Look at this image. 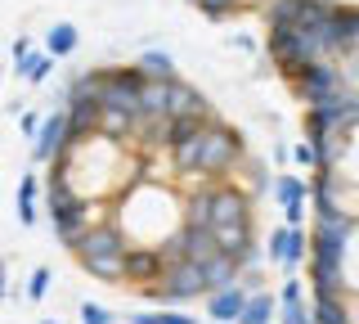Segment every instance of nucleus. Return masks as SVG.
Masks as SVG:
<instances>
[{"instance_id":"obj_1","label":"nucleus","mask_w":359,"mask_h":324,"mask_svg":"<svg viewBox=\"0 0 359 324\" xmlns=\"http://www.w3.org/2000/svg\"><path fill=\"white\" fill-rule=\"evenodd\" d=\"M247 162V144L233 127L224 122H207L198 136V176H224Z\"/></svg>"},{"instance_id":"obj_2","label":"nucleus","mask_w":359,"mask_h":324,"mask_svg":"<svg viewBox=\"0 0 359 324\" xmlns=\"http://www.w3.org/2000/svg\"><path fill=\"white\" fill-rule=\"evenodd\" d=\"M269 59H274L287 77H297L306 63L323 59V54H319V46H314L306 32H297V27H269Z\"/></svg>"},{"instance_id":"obj_3","label":"nucleus","mask_w":359,"mask_h":324,"mask_svg":"<svg viewBox=\"0 0 359 324\" xmlns=\"http://www.w3.org/2000/svg\"><path fill=\"white\" fill-rule=\"evenodd\" d=\"M346 86V77H341V68H337L332 59H314V63H306L297 77H292V91H297V99L301 104H323V99H332L337 91Z\"/></svg>"},{"instance_id":"obj_4","label":"nucleus","mask_w":359,"mask_h":324,"mask_svg":"<svg viewBox=\"0 0 359 324\" xmlns=\"http://www.w3.org/2000/svg\"><path fill=\"white\" fill-rule=\"evenodd\" d=\"M144 293L162 297L166 306H175V302H194V297H207V279H202V266L198 261H180L171 271H162L153 288H144Z\"/></svg>"},{"instance_id":"obj_5","label":"nucleus","mask_w":359,"mask_h":324,"mask_svg":"<svg viewBox=\"0 0 359 324\" xmlns=\"http://www.w3.org/2000/svg\"><path fill=\"white\" fill-rule=\"evenodd\" d=\"M63 149H67V113H63V108H54V113H45L36 140H32V162L50 167V162L63 158Z\"/></svg>"},{"instance_id":"obj_6","label":"nucleus","mask_w":359,"mask_h":324,"mask_svg":"<svg viewBox=\"0 0 359 324\" xmlns=\"http://www.w3.org/2000/svg\"><path fill=\"white\" fill-rule=\"evenodd\" d=\"M265 257H269L274 266H283V271L301 266V261L310 257V239H306V230H301V226H278L274 234H269Z\"/></svg>"},{"instance_id":"obj_7","label":"nucleus","mask_w":359,"mask_h":324,"mask_svg":"<svg viewBox=\"0 0 359 324\" xmlns=\"http://www.w3.org/2000/svg\"><path fill=\"white\" fill-rule=\"evenodd\" d=\"M130 243H126V234H121V226H112V221H95L81 239L72 243V252H76V261L81 257H108V252H126Z\"/></svg>"},{"instance_id":"obj_8","label":"nucleus","mask_w":359,"mask_h":324,"mask_svg":"<svg viewBox=\"0 0 359 324\" xmlns=\"http://www.w3.org/2000/svg\"><path fill=\"white\" fill-rule=\"evenodd\" d=\"M252 203L256 198L238 185H216V212H211V230L220 226H238V221H252Z\"/></svg>"},{"instance_id":"obj_9","label":"nucleus","mask_w":359,"mask_h":324,"mask_svg":"<svg viewBox=\"0 0 359 324\" xmlns=\"http://www.w3.org/2000/svg\"><path fill=\"white\" fill-rule=\"evenodd\" d=\"M162 252L157 248H126V284L130 293H144V288H153L157 279H162Z\"/></svg>"},{"instance_id":"obj_10","label":"nucleus","mask_w":359,"mask_h":324,"mask_svg":"<svg viewBox=\"0 0 359 324\" xmlns=\"http://www.w3.org/2000/svg\"><path fill=\"white\" fill-rule=\"evenodd\" d=\"M247 288L243 284H229V288H216V293H207V316L216 320V324H238V316H243V306H247Z\"/></svg>"},{"instance_id":"obj_11","label":"nucleus","mask_w":359,"mask_h":324,"mask_svg":"<svg viewBox=\"0 0 359 324\" xmlns=\"http://www.w3.org/2000/svg\"><path fill=\"white\" fill-rule=\"evenodd\" d=\"M198 266H202V279H207V293L238 284V261H233L229 252H216V257H207V261H198Z\"/></svg>"},{"instance_id":"obj_12","label":"nucleus","mask_w":359,"mask_h":324,"mask_svg":"<svg viewBox=\"0 0 359 324\" xmlns=\"http://www.w3.org/2000/svg\"><path fill=\"white\" fill-rule=\"evenodd\" d=\"M54 63H59V59H54V54L41 46V50H27V54H22V59L14 63V72H18V77H22L27 86H41L45 77L54 72Z\"/></svg>"},{"instance_id":"obj_13","label":"nucleus","mask_w":359,"mask_h":324,"mask_svg":"<svg viewBox=\"0 0 359 324\" xmlns=\"http://www.w3.org/2000/svg\"><path fill=\"white\" fill-rule=\"evenodd\" d=\"M207 122H216L211 113H184V117H171L166 122V149H180V144H189L194 136H202V127Z\"/></svg>"},{"instance_id":"obj_14","label":"nucleus","mask_w":359,"mask_h":324,"mask_svg":"<svg viewBox=\"0 0 359 324\" xmlns=\"http://www.w3.org/2000/svg\"><path fill=\"white\" fill-rule=\"evenodd\" d=\"M274 320H278V297L269 293V288H256V293L247 297L238 324H274Z\"/></svg>"},{"instance_id":"obj_15","label":"nucleus","mask_w":359,"mask_h":324,"mask_svg":"<svg viewBox=\"0 0 359 324\" xmlns=\"http://www.w3.org/2000/svg\"><path fill=\"white\" fill-rule=\"evenodd\" d=\"M86 275L108 279V284H126V252H108V257H81Z\"/></svg>"},{"instance_id":"obj_16","label":"nucleus","mask_w":359,"mask_h":324,"mask_svg":"<svg viewBox=\"0 0 359 324\" xmlns=\"http://www.w3.org/2000/svg\"><path fill=\"white\" fill-rule=\"evenodd\" d=\"M310 316H314V324H355L351 311H346V297H337V293H314Z\"/></svg>"},{"instance_id":"obj_17","label":"nucleus","mask_w":359,"mask_h":324,"mask_svg":"<svg viewBox=\"0 0 359 324\" xmlns=\"http://www.w3.org/2000/svg\"><path fill=\"white\" fill-rule=\"evenodd\" d=\"M211 212H216V185H202L198 194H189V203H184L189 226H211Z\"/></svg>"},{"instance_id":"obj_18","label":"nucleus","mask_w":359,"mask_h":324,"mask_svg":"<svg viewBox=\"0 0 359 324\" xmlns=\"http://www.w3.org/2000/svg\"><path fill=\"white\" fill-rule=\"evenodd\" d=\"M216 239H220V248L229 257H238V252H247L256 243V234H252V221H238V226H220Z\"/></svg>"},{"instance_id":"obj_19","label":"nucleus","mask_w":359,"mask_h":324,"mask_svg":"<svg viewBox=\"0 0 359 324\" xmlns=\"http://www.w3.org/2000/svg\"><path fill=\"white\" fill-rule=\"evenodd\" d=\"M18 226L22 230L36 226V171H27L18 181Z\"/></svg>"},{"instance_id":"obj_20","label":"nucleus","mask_w":359,"mask_h":324,"mask_svg":"<svg viewBox=\"0 0 359 324\" xmlns=\"http://www.w3.org/2000/svg\"><path fill=\"white\" fill-rule=\"evenodd\" d=\"M269 194L278 198V207L306 203V198H310V181H301V176H274V189H269Z\"/></svg>"},{"instance_id":"obj_21","label":"nucleus","mask_w":359,"mask_h":324,"mask_svg":"<svg viewBox=\"0 0 359 324\" xmlns=\"http://www.w3.org/2000/svg\"><path fill=\"white\" fill-rule=\"evenodd\" d=\"M76 41H81V32H76L72 23H54L50 32H45V50L54 54V59H63V54L76 50Z\"/></svg>"},{"instance_id":"obj_22","label":"nucleus","mask_w":359,"mask_h":324,"mask_svg":"<svg viewBox=\"0 0 359 324\" xmlns=\"http://www.w3.org/2000/svg\"><path fill=\"white\" fill-rule=\"evenodd\" d=\"M140 68L153 77V82H171V77H180L175 72V59L166 50H140Z\"/></svg>"},{"instance_id":"obj_23","label":"nucleus","mask_w":359,"mask_h":324,"mask_svg":"<svg viewBox=\"0 0 359 324\" xmlns=\"http://www.w3.org/2000/svg\"><path fill=\"white\" fill-rule=\"evenodd\" d=\"M194 5L211 18V23H224V18H233L238 9H247V0H194Z\"/></svg>"},{"instance_id":"obj_24","label":"nucleus","mask_w":359,"mask_h":324,"mask_svg":"<svg viewBox=\"0 0 359 324\" xmlns=\"http://www.w3.org/2000/svg\"><path fill=\"white\" fill-rule=\"evenodd\" d=\"M130 324H198V320L184 311H140V316H130Z\"/></svg>"},{"instance_id":"obj_25","label":"nucleus","mask_w":359,"mask_h":324,"mask_svg":"<svg viewBox=\"0 0 359 324\" xmlns=\"http://www.w3.org/2000/svg\"><path fill=\"white\" fill-rule=\"evenodd\" d=\"M278 324H314L306 302H278Z\"/></svg>"},{"instance_id":"obj_26","label":"nucleus","mask_w":359,"mask_h":324,"mask_svg":"<svg viewBox=\"0 0 359 324\" xmlns=\"http://www.w3.org/2000/svg\"><path fill=\"white\" fill-rule=\"evenodd\" d=\"M243 167H247V176H252V198H256V194H265V189H274V176L265 171V162H261V158H247Z\"/></svg>"},{"instance_id":"obj_27","label":"nucleus","mask_w":359,"mask_h":324,"mask_svg":"<svg viewBox=\"0 0 359 324\" xmlns=\"http://www.w3.org/2000/svg\"><path fill=\"white\" fill-rule=\"evenodd\" d=\"M50 279H54L50 266H36V271L27 275V302H41L45 293H50Z\"/></svg>"},{"instance_id":"obj_28","label":"nucleus","mask_w":359,"mask_h":324,"mask_svg":"<svg viewBox=\"0 0 359 324\" xmlns=\"http://www.w3.org/2000/svg\"><path fill=\"white\" fill-rule=\"evenodd\" d=\"M76 316H81V324H117V316H112L108 306H99V302H81Z\"/></svg>"},{"instance_id":"obj_29","label":"nucleus","mask_w":359,"mask_h":324,"mask_svg":"<svg viewBox=\"0 0 359 324\" xmlns=\"http://www.w3.org/2000/svg\"><path fill=\"white\" fill-rule=\"evenodd\" d=\"M41 113H36V108H22V113H18V131H22V136H27V140H36V131H41Z\"/></svg>"},{"instance_id":"obj_30","label":"nucleus","mask_w":359,"mask_h":324,"mask_svg":"<svg viewBox=\"0 0 359 324\" xmlns=\"http://www.w3.org/2000/svg\"><path fill=\"white\" fill-rule=\"evenodd\" d=\"M301 279H283V288H278V302H306V293H301Z\"/></svg>"},{"instance_id":"obj_31","label":"nucleus","mask_w":359,"mask_h":324,"mask_svg":"<svg viewBox=\"0 0 359 324\" xmlns=\"http://www.w3.org/2000/svg\"><path fill=\"white\" fill-rule=\"evenodd\" d=\"M283 226H306V203H287L283 207Z\"/></svg>"},{"instance_id":"obj_32","label":"nucleus","mask_w":359,"mask_h":324,"mask_svg":"<svg viewBox=\"0 0 359 324\" xmlns=\"http://www.w3.org/2000/svg\"><path fill=\"white\" fill-rule=\"evenodd\" d=\"M292 158H297L301 167H314V144H297V149H292Z\"/></svg>"},{"instance_id":"obj_33","label":"nucleus","mask_w":359,"mask_h":324,"mask_svg":"<svg viewBox=\"0 0 359 324\" xmlns=\"http://www.w3.org/2000/svg\"><path fill=\"white\" fill-rule=\"evenodd\" d=\"M27 50H32V37H18V41H14V63H18Z\"/></svg>"},{"instance_id":"obj_34","label":"nucleus","mask_w":359,"mask_h":324,"mask_svg":"<svg viewBox=\"0 0 359 324\" xmlns=\"http://www.w3.org/2000/svg\"><path fill=\"white\" fill-rule=\"evenodd\" d=\"M5 288H9V271H5V261H0V297H5Z\"/></svg>"},{"instance_id":"obj_35","label":"nucleus","mask_w":359,"mask_h":324,"mask_svg":"<svg viewBox=\"0 0 359 324\" xmlns=\"http://www.w3.org/2000/svg\"><path fill=\"white\" fill-rule=\"evenodd\" d=\"M41 324H63V320H41Z\"/></svg>"},{"instance_id":"obj_36","label":"nucleus","mask_w":359,"mask_h":324,"mask_svg":"<svg viewBox=\"0 0 359 324\" xmlns=\"http://www.w3.org/2000/svg\"><path fill=\"white\" fill-rule=\"evenodd\" d=\"M0 77H5V72H0Z\"/></svg>"},{"instance_id":"obj_37","label":"nucleus","mask_w":359,"mask_h":324,"mask_svg":"<svg viewBox=\"0 0 359 324\" xmlns=\"http://www.w3.org/2000/svg\"><path fill=\"white\" fill-rule=\"evenodd\" d=\"M229 324H233V320H229Z\"/></svg>"}]
</instances>
